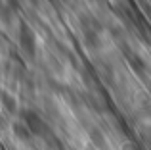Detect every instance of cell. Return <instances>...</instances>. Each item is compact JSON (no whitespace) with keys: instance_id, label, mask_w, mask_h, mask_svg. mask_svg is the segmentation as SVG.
<instances>
[{"instance_id":"obj_1","label":"cell","mask_w":151,"mask_h":150,"mask_svg":"<svg viewBox=\"0 0 151 150\" xmlns=\"http://www.w3.org/2000/svg\"><path fill=\"white\" fill-rule=\"evenodd\" d=\"M21 46H23V50L29 52V54L35 52V33L27 25L21 27Z\"/></svg>"}]
</instances>
